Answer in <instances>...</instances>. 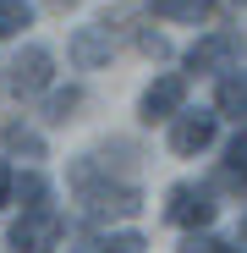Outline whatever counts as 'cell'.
<instances>
[{"label":"cell","mask_w":247,"mask_h":253,"mask_svg":"<svg viewBox=\"0 0 247 253\" xmlns=\"http://www.w3.org/2000/svg\"><path fill=\"white\" fill-rule=\"evenodd\" d=\"M50 77H55V55H50L44 44H28V50L6 66V88H11L17 99H33V94L50 88Z\"/></svg>","instance_id":"obj_1"},{"label":"cell","mask_w":247,"mask_h":253,"mask_svg":"<svg viewBox=\"0 0 247 253\" xmlns=\"http://www.w3.org/2000/svg\"><path fill=\"white\" fill-rule=\"evenodd\" d=\"M181 99H187V77L181 72H165V77H154L148 88H143L138 116L143 121H176L181 116Z\"/></svg>","instance_id":"obj_2"},{"label":"cell","mask_w":247,"mask_h":253,"mask_svg":"<svg viewBox=\"0 0 247 253\" xmlns=\"http://www.w3.org/2000/svg\"><path fill=\"white\" fill-rule=\"evenodd\" d=\"M61 242V215L44 209V215H22L11 226V253H55Z\"/></svg>","instance_id":"obj_3"},{"label":"cell","mask_w":247,"mask_h":253,"mask_svg":"<svg viewBox=\"0 0 247 253\" xmlns=\"http://www.w3.org/2000/svg\"><path fill=\"white\" fill-rule=\"evenodd\" d=\"M165 215H171L176 226H209V220H214V198H209V187L176 182L171 198H165Z\"/></svg>","instance_id":"obj_4"},{"label":"cell","mask_w":247,"mask_h":253,"mask_svg":"<svg viewBox=\"0 0 247 253\" xmlns=\"http://www.w3.org/2000/svg\"><path fill=\"white\" fill-rule=\"evenodd\" d=\"M214 132H220V116H209V110H187V116L171 121V149H176V154H203V149L214 143Z\"/></svg>","instance_id":"obj_5"},{"label":"cell","mask_w":247,"mask_h":253,"mask_svg":"<svg viewBox=\"0 0 247 253\" xmlns=\"http://www.w3.org/2000/svg\"><path fill=\"white\" fill-rule=\"evenodd\" d=\"M236 50H242L236 33H209V39H198L187 50V72H231Z\"/></svg>","instance_id":"obj_6"},{"label":"cell","mask_w":247,"mask_h":253,"mask_svg":"<svg viewBox=\"0 0 247 253\" xmlns=\"http://www.w3.org/2000/svg\"><path fill=\"white\" fill-rule=\"evenodd\" d=\"M88 220H121V215H138V187H94L88 198Z\"/></svg>","instance_id":"obj_7"},{"label":"cell","mask_w":247,"mask_h":253,"mask_svg":"<svg viewBox=\"0 0 247 253\" xmlns=\"http://www.w3.org/2000/svg\"><path fill=\"white\" fill-rule=\"evenodd\" d=\"M99 61H110V28H77L71 33V66H99Z\"/></svg>","instance_id":"obj_8"},{"label":"cell","mask_w":247,"mask_h":253,"mask_svg":"<svg viewBox=\"0 0 247 253\" xmlns=\"http://www.w3.org/2000/svg\"><path fill=\"white\" fill-rule=\"evenodd\" d=\"M220 0H148V11L165 22H209Z\"/></svg>","instance_id":"obj_9"},{"label":"cell","mask_w":247,"mask_h":253,"mask_svg":"<svg viewBox=\"0 0 247 253\" xmlns=\"http://www.w3.org/2000/svg\"><path fill=\"white\" fill-rule=\"evenodd\" d=\"M214 110H220V116H247V72H225V77H220Z\"/></svg>","instance_id":"obj_10"},{"label":"cell","mask_w":247,"mask_h":253,"mask_svg":"<svg viewBox=\"0 0 247 253\" xmlns=\"http://www.w3.org/2000/svg\"><path fill=\"white\" fill-rule=\"evenodd\" d=\"M225 182L231 187H247V126L231 138V149H225Z\"/></svg>","instance_id":"obj_11"},{"label":"cell","mask_w":247,"mask_h":253,"mask_svg":"<svg viewBox=\"0 0 247 253\" xmlns=\"http://www.w3.org/2000/svg\"><path fill=\"white\" fill-rule=\"evenodd\" d=\"M28 22H33V6H28V0H0V44H6L11 33H22Z\"/></svg>","instance_id":"obj_12"},{"label":"cell","mask_w":247,"mask_h":253,"mask_svg":"<svg viewBox=\"0 0 247 253\" xmlns=\"http://www.w3.org/2000/svg\"><path fill=\"white\" fill-rule=\"evenodd\" d=\"M17 198H22V215H44V198H50V187H44V176H22L17 182Z\"/></svg>","instance_id":"obj_13"},{"label":"cell","mask_w":247,"mask_h":253,"mask_svg":"<svg viewBox=\"0 0 247 253\" xmlns=\"http://www.w3.org/2000/svg\"><path fill=\"white\" fill-rule=\"evenodd\" d=\"M99 253H148V242H143L138 231H110V237L99 242Z\"/></svg>","instance_id":"obj_14"},{"label":"cell","mask_w":247,"mask_h":253,"mask_svg":"<svg viewBox=\"0 0 247 253\" xmlns=\"http://www.w3.org/2000/svg\"><path fill=\"white\" fill-rule=\"evenodd\" d=\"M77 105H82V94H77V88H66V94H50V121H66Z\"/></svg>","instance_id":"obj_15"},{"label":"cell","mask_w":247,"mask_h":253,"mask_svg":"<svg viewBox=\"0 0 247 253\" xmlns=\"http://www.w3.org/2000/svg\"><path fill=\"white\" fill-rule=\"evenodd\" d=\"M11 193H17V176H11V165H6V160H0V209H6V204H11Z\"/></svg>","instance_id":"obj_16"},{"label":"cell","mask_w":247,"mask_h":253,"mask_svg":"<svg viewBox=\"0 0 247 253\" xmlns=\"http://www.w3.org/2000/svg\"><path fill=\"white\" fill-rule=\"evenodd\" d=\"M138 44H143V55H154V61H159L165 50H171V44H165V39H159V33H143V39H138Z\"/></svg>","instance_id":"obj_17"},{"label":"cell","mask_w":247,"mask_h":253,"mask_svg":"<svg viewBox=\"0 0 247 253\" xmlns=\"http://www.w3.org/2000/svg\"><path fill=\"white\" fill-rule=\"evenodd\" d=\"M214 248H220L214 237H187V242H181V253H214Z\"/></svg>","instance_id":"obj_18"},{"label":"cell","mask_w":247,"mask_h":253,"mask_svg":"<svg viewBox=\"0 0 247 253\" xmlns=\"http://www.w3.org/2000/svg\"><path fill=\"white\" fill-rule=\"evenodd\" d=\"M236 237H242V242H247V215H242V226H236Z\"/></svg>","instance_id":"obj_19"},{"label":"cell","mask_w":247,"mask_h":253,"mask_svg":"<svg viewBox=\"0 0 247 253\" xmlns=\"http://www.w3.org/2000/svg\"><path fill=\"white\" fill-rule=\"evenodd\" d=\"M214 253H242V248H225V242H220V248H214Z\"/></svg>","instance_id":"obj_20"},{"label":"cell","mask_w":247,"mask_h":253,"mask_svg":"<svg viewBox=\"0 0 247 253\" xmlns=\"http://www.w3.org/2000/svg\"><path fill=\"white\" fill-rule=\"evenodd\" d=\"M236 6H247V0H236Z\"/></svg>","instance_id":"obj_21"},{"label":"cell","mask_w":247,"mask_h":253,"mask_svg":"<svg viewBox=\"0 0 247 253\" xmlns=\"http://www.w3.org/2000/svg\"><path fill=\"white\" fill-rule=\"evenodd\" d=\"M61 6H66V0H61Z\"/></svg>","instance_id":"obj_22"}]
</instances>
